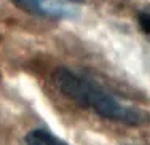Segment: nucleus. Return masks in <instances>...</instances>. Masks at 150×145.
Returning a JSON list of instances; mask_svg holds the SVG:
<instances>
[{
    "label": "nucleus",
    "instance_id": "obj_3",
    "mask_svg": "<svg viewBox=\"0 0 150 145\" xmlns=\"http://www.w3.org/2000/svg\"><path fill=\"white\" fill-rule=\"evenodd\" d=\"M26 145H69L66 140L58 137L54 132L45 128H37L27 132Z\"/></svg>",
    "mask_w": 150,
    "mask_h": 145
},
{
    "label": "nucleus",
    "instance_id": "obj_2",
    "mask_svg": "<svg viewBox=\"0 0 150 145\" xmlns=\"http://www.w3.org/2000/svg\"><path fill=\"white\" fill-rule=\"evenodd\" d=\"M18 8L30 13L32 16L45 19H62L74 16V11L59 3H51L48 0H11Z\"/></svg>",
    "mask_w": 150,
    "mask_h": 145
},
{
    "label": "nucleus",
    "instance_id": "obj_1",
    "mask_svg": "<svg viewBox=\"0 0 150 145\" xmlns=\"http://www.w3.org/2000/svg\"><path fill=\"white\" fill-rule=\"evenodd\" d=\"M53 80L59 93H62L67 99L94 112L104 120L128 126H141L149 121V115L145 112L121 102L102 84L81 72L69 67H59L54 72Z\"/></svg>",
    "mask_w": 150,
    "mask_h": 145
},
{
    "label": "nucleus",
    "instance_id": "obj_4",
    "mask_svg": "<svg viewBox=\"0 0 150 145\" xmlns=\"http://www.w3.org/2000/svg\"><path fill=\"white\" fill-rule=\"evenodd\" d=\"M137 24L142 32L150 37V10H142L137 13Z\"/></svg>",
    "mask_w": 150,
    "mask_h": 145
},
{
    "label": "nucleus",
    "instance_id": "obj_5",
    "mask_svg": "<svg viewBox=\"0 0 150 145\" xmlns=\"http://www.w3.org/2000/svg\"><path fill=\"white\" fill-rule=\"evenodd\" d=\"M64 2H69V3H83L85 0H64Z\"/></svg>",
    "mask_w": 150,
    "mask_h": 145
}]
</instances>
